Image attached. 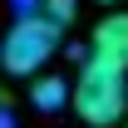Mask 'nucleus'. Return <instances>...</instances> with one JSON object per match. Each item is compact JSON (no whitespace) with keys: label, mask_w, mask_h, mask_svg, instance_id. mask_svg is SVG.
<instances>
[{"label":"nucleus","mask_w":128,"mask_h":128,"mask_svg":"<svg viewBox=\"0 0 128 128\" xmlns=\"http://www.w3.org/2000/svg\"><path fill=\"white\" fill-rule=\"evenodd\" d=\"M98 5H118V0H98Z\"/></svg>","instance_id":"obj_6"},{"label":"nucleus","mask_w":128,"mask_h":128,"mask_svg":"<svg viewBox=\"0 0 128 128\" xmlns=\"http://www.w3.org/2000/svg\"><path fill=\"white\" fill-rule=\"evenodd\" d=\"M44 15L59 20V25H69V20H74V0H44Z\"/></svg>","instance_id":"obj_5"},{"label":"nucleus","mask_w":128,"mask_h":128,"mask_svg":"<svg viewBox=\"0 0 128 128\" xmlns=\"http://www.w3.org/2000/svg\"><path fill=\"white\" fill-rule=\"evenodd\" d=\"M64 98H69V84H64V79H54V74L34 84V108H59Z\"/></svg>","instance_id":"obj_4"},{"label":"nucleus","mask_w":128,"mask_h":128,"mask_svg":"<svg viewBox=\"0 0 128 128\" xmlns=\"http://www.w3.org/2000/svg\"><path fill=\"white\" fill-rule=\"evenodd\" d=\"M59 20H49L44 10L40 15H20L10 25V34L0 40V64L5 74H40L54 54H59Z\"/></svg>","instance_id":"obj_2"},{"label":"nucleus","mask_w":128,"mask_h":128,"mask_svg":"<svg viewBox=\"0 0 128 128\" xmlns=\"http://www.w3.org/2000/svg\"><path fill=\"white\" fill-rule=\"evenodd\" d=\"M94 54L108 64H123L128 69V10H118V15H104L94 25Z\"/></svg>","instance_id":"obj_3"},{"label":"nucleus","mask_w":128,"mask_h":128,"mask_svg":"<svg viewBox=\"0 0 128 128\" xmlns=\"http://www.w3.org/2000/svg\"><path fill=\"white\" fill-rule=\"evenodd\" d=\"M69 104H74V113L89 128H113L123 118V108H128V69L89 54L79 79L69 84Z\"/></svg>","instance_id":"obj_1"}]
</instances>
